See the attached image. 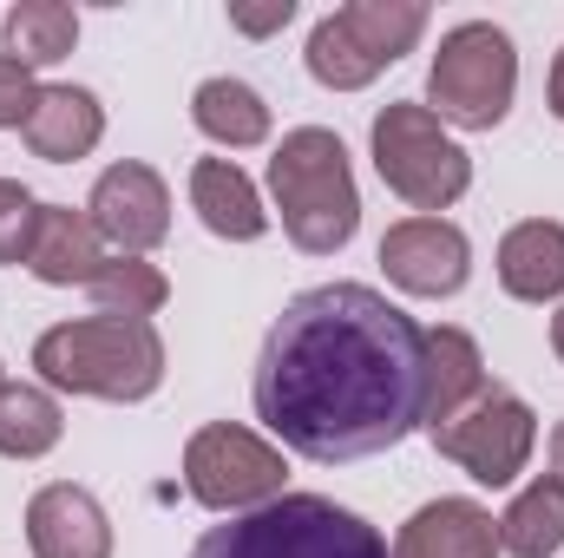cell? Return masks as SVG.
<instances>
[{
    "mask_svg": "<svg viewBox=\"0 0 564 558\" xmlns=\"http://www.w3.org/2000/svg\"><path fill=\"white\" fill-rule=\"evenodd\" d=\"M426 329L368 282L302 289L257 355V420L289 453L348 466L421 427Z\"/></svg>",
    "mask_w": 564,
    "mask_h": 558,
    "instance_id": "6da1fadb",
    "label": "cell"
},
{
    "mask_svg": "<svg viewBox=\"0 0 564 558\" xmlns=\"http://www.w3.org/2000/svg\"><path fill=\"white\" fill-rule=\"evenodd\" d=\"M230 20L243 26V33H276L295 20V0H270V7H230Z\"/></svg>",
    "mask_w": 564,
    "mask_h": 558,
    "instance_id": "4316f807",
    "label": "cell"
},
{
    "mask_svg": "<svg viewBox=\"0 0 564 558\" xmlns=\"http://www.w3.org/2000/svg\"><path fill=\"white\" fill-rule=\"evenodd\" d=\"M308 73H315V86H328V93H361V86H375L381 79V66L348 40V26L328 13V20H315V33H308Z\"/></svg>",
    "mask_w": 564,
    "mask_h": 558,
    "instance_id": "cb8c5ba5",
    "label": "cell"
},
{
    "mask_svg": "<svg viewBox=\"0 0 564 558\" xmlns=\"http://www.w3.org/2000/svg\"><path fill=\"white\" fill-rule=\"evenodd\" d=\"M381 270H388L394 289L440 302V296H459L466 289V277H473V244L446 217H401L381 237Z\"/></svg>",
    "mask_w": 564,
    "mask_h": 558,
    "instance_id": "9c48e42d",
    "label": "cell"
},
{
    "mask_svg": "<svg viewBox=\"0 0 564 558\" xmlns=\"http://www.w3.org/2000/svg\"><path fill=\"white\" fill-rule=\"evenodd\" d=\"M282 480H289V460L282 447H270L263 433L250 427H230V420H210L184 440V493L204 506V513H257L282 500Z\"/></svg>",
    "mask_w": 564,
    "mask_h": 558,
    "instance_id": "52a82bcc",
    "label": "cell"
},
{
    "mask_svg": "<svg viewBox=\"0 0 564 558\" xmlns=\"http://www.w3.org/2000/svg\"><path fill=\"white\" fill-rule=\"evenodd\" d=\"M191 558H394V552L361 513H348L322 493H282V500L230 519V526H210L191 546Z\"/></svg>",
    "mask_w": 564,
    "mask_h": 558,
    "instance_id": "277c9868",
    "label": "cell"
},
{
    "mask_svg": "<svg viewBox=\"0 0 564 558\" xmlns=\"http://www.w3.org/2000/svg\"><path fill=\"white\" fill-rule=\"evenodd\" d=\"M486 355L466 329H426V395H421V427H446L459 408H473L486 395Z\"/></svg>",
    "mask_w": 564,
    "mask_h": 558,
    "instance_id": "5bb4252c",
    "label": "cell"
},
{
    "mask_svg": "<svg viewBox=\"0 0 564 558\" xmlns=\"http://www.w3.org/2000/svg\"><path fill=\"white\" fill-rule=\"evenodd\" d=\"M564 546V480H532L512 506H506V519H499V552L512 558H552Z\"/></svg>",
    "mask_w": 564,
    "mask_h": 558,
    "instance_id": "ffe728a7",
    "label": "cell"
},
{
    "mask_svg": "<svg viewBox=\"0 0 564 558\" xmlns=\"http://www.w3.org/2000/svg\"><path fill=\"white\" fill-rule=\"evenodd\" d=\"M499 289L512 302H558L564 296V224L525 217L499 237Z\"/></svg>",
    "mask_w": 564,
    "mask_h": 558,
    "instance_id": "e0dca14e",
    "label": "cell"
},
{
    "mask_svg": "<svg viewBox=\"0 0 564 558\" xmlns=\"http://www.w3.org/2000/svg\"><path fill=\"white\" fill-rule=\"evenodd\" d=\"M394 558H499V519L479 500H426L394 533Z\"/></svg>",
    "mask_w": 564,
    "mask_h": 558,
    "instance_id": "7c38bea8",
    "label": "cell"
},
{
    "mask_svg": "<svg viewBox=\"0 0 564 558\" xmlns=\"http://www.w3.org/2000/svg\"><path fill=\"white\" fill-rule=\"evenodd\" d=\"M33 224H40V197L20 178H0V270L26 264L33 250Z\"/></svg>",
    "mask_w": 564,
    "mask_h": 558,
    "instance_id": "d4e9b609",
    "label": "cell"
},
{
    "mask_svg": "<svg viewBox=\"0 0 564 558\" xmlns=\"http://www.w3.org/2000/svg\"><path fill=\"white\" fill-rule=\"evenodd\" d=\"M270 197H276L282 230L302 257H335L361 230V191L348 171V144L328 126L282 132L276 158H270Z\"/></svg>",
    "mask_w": 564,
    "mask_h": 558,
    "instance_id": "3957f363",
    "label": "cell"
},
{
    "mask_svg": "<svg viewBox=\"0 0 564 558\" xmlns=\"http://www.w3.org/2000/svg\"><path fill=\"white\" fill-rule=\"evenodd\" d=\"M191 119H197V132L210 144H230V151H250V144L270 139V106H263V93L257 86H243V79H204L197 93H191Z\"/></svg>",
    "mask_w": 564,
    "mask_h": 558,
    "instance_id": "ac0fdd59",
    "label": "cell"
},
{
    "mask_svg": "<svg viewBox=\"0 0 564 558\" xmlns=\"http://www.w3.org/2000/svg\"><path fill=\"white\" fill-rule=\"evenodd\" d=\"M0 382H7V368H0Z\"/></svg>",
    "mask_w": 564,
    "mask_h": 558,
    "instance_id": "4dcf8cb0",
    "label": "cell"
},
{
    "mask_svg": "<svg viewBox=\"0 0 564 558\" xmlns=\"http://www.w3.org/2000/svg\"><path fill=\"white\" fill-rule=\"evenodd\" d=\"M99 139H106V106H99V93H86V86H40V106H33V119H26L33 158H46V164H79V158H93Z\"/></svg>",
    "mask_w": 564,
    "mask_h": 558,
    "instance_id": "9a60e30c",
    "label": "cell"
},
{
    "mask_svg": "<svg viewBox=\"0 0 564 558\" xmlns=\"http://www.w3.org/2000/svg\"><path fill=\"white\" fill-rule=\"evenodd\" d=\"M191 211L204 217L210 237L224 244H257L270 230V211L257 197V184L230 164V158H197L191 164Z\"/></svg>",
    "mask_w": 564,
    "mask_h": 558,
    "instance_id": "2e32d148",
    "label": "cell"
},
{
    "mask_svg": "<svg viewBox=\"0 0 564 558\" xmlns=\"http://www.w3.org/2000/svg\"><path fill=\"white\" fill-rule=\"evenodd\" d=\"M512 93H519V53H512V33L506 26L459 20L453 33H440L433 73H426V99H433L426 112L440 126L492 132L512 112Z\"/></svg>",
    "mask_w": 564,
    "mask_h": 558,
    "instance_id": "5b68a950",
    "label": "cell"
},
{
    "mask_svg": "<svg viewBox=\"0 0 564 558\" xmlns=\"http://www.w3.org/2000/svg\"><path fill=\"white\" fill-rule=\"evenodd\" d=\"M86 217H93L99 244H112L119 257H144V250H158L171 237V191H164V178L151 164L126 158L93 184Z\"/></svg>",
    "mask_w": 564,
    "mask_h": 558,
    "instance_id": "30bf717a",
    "label": "cell"
},
{
    "mask_svg": "<svg viewBox=\"0 0 564 558\" xmlns=\"http://www.w3.org/2000/svg\"><path fill=\"white\" fill-rule=\"evenodd\" d=\"M375 171H381V184H388L401 204H414V211H446V204H459L466 184H473V158H466L459 139H453L426 106H414V99L375 112Z\"/></svg>",
    "mask_w": 564,
    "mask_h": 558,
    "instance_id": "8992f818",
    "label": "cell"
},
{
    "mask_svg": "<svg viewBox=\"0 0 564 558\" xmlns=\"http://www.w3.org/2000/svg\"><path fill=\"white\" fill-rule=\"evenodd\" d=\"M341 26H348V40L388 73L401 53H414L426 33V7L421 0H348L341 13H335Z\"/></svg>",
    "mask_w": 564,
    "mask_h": 558,
    "instance_id": "d6986e66",
    "label": "cell"
},
{
    "mask_svg": "<svg viewBox=\"0 0 564 558\" xmlns=\"http://www.w3.org/2000/svg\"><path fill=\"white\" fill-rule=\"evenodd\" d=\"M66 433V415L46 388L33 382H0V453L7 460H40Z\"/></svg>",
    "mask_w": 564,
    "mask_h": 558,
    "instance_id": "44dd1931",
    "label": "cell"
},
{
    "mask_svg": "<svg viewBox=\"0 0 564 558\" xmlns=\"http://www.w3.org/2000/svg\"><path fill=\"white\" fill-rule=\"evenodd\" d=\"M26 270L46 282V289L93 282L99 270H106V244H99L93 217H86V211H73V204H40V224H33Z\"/></svg>",
    "mask_w": 564,
    "mask_h": 558,
    "instance_id": "4fadbf2b",
    "label": "cell"
},
{
    "mask_svg": "<svg viewBox=\"0 0 564 558\" xmlns=\"http://www.w3.org/2000/svg\"><path fill=\"white\" fill-rule=\"evenodd\" d=\"M26 546L33 558H112V519L86 486L53 480L26 500Z\"/></svg>",
    "mask_w": 564,
    "mask_h": 558,
    "instance_id": "8fae6325",
    "label": "cell"
},
{
    "mask_svg": "<svg viewBox=\"0 0 564 558\" xmlns=\"http://www.w3.org/2000/svg\"><path fill=\"white\" fill-rule=\"evenodd\" d=\"M545 99H552V112L564 119V46H558V60H552V79H545Z\"/></svg>",
    "mask_w": 564,
    "mask_h": 558,
    "instance_id": "83f0119b",
    "label": "cell"
},
{
    "mask_svg": "<svg viewBox=\"0 0 564 558\" xmlns=\"http://www.w3.org/2000/svg\"><path fill=\"white\" fill-rule=\"evenodd\" d=\"M93 289V302H99V315H132V322H151L164 302H171V282L158 264H144V257H106V270L86 282Z\"/></svg>",
    "mask_w": 564,
    "mask_h": 558,
    "instance_id": "603a6c76",
    "label": "cell"
},
{
    "mask_svg": "<svg viewBox=\"0 0 564 558\" xmlns=\"http://www.w3.org/2000/svg\"><path fill=\"white\" fill-rule=\"evenodd\" d=\"M79 40V13L66 0H20L7 7V60L20 66H59Z\"/></svg>",
    "mask_w": 564,
    "mask_h": 558,
    "instance_id": "7402d4cb",
    "label": "cell"
},
{
    "mask_svg": "<svg viewBox=\"0 0 564 558\" xmlns=\"http://www.w3.org/2000/svg\"><path fill=\"white\" fill-rule=\"evenodd\" d=\"M552 480H564V420L552 427Z\"/></svg>",
    "mask_w": 564,
    "mask_h": 558,
    "instance_id": "f1b7e54d",
    "label": "cell"
},
{
    "mask_svg": "<svg viewBox=\"0 0 564 558\" xmlns=\"http://www.w3.org/2000/svg\"><path fill=\"white\" fill-rule=\"evenodd\" d=\"M433 447H440L466 480H479V486H512V480L525 473L532 447H539V415H532L512 388L492 382L473 408H459L446 427H433Z\"/></svg>",
    "mask_w": 564,
    "mask_h": 558,
    "instance_id": "ba28073f",
    "label": "cell"
},
{
    "mask_svg": "<svg viewBox=\"0 0 564 558\" xmlns=\"http://www.w3.org/2000/svg\"><path fill=\"white\" fill-rule=\"evenodd\" d=\"M33 368L59 395H93L132 408L164 382V335L132 315H79L33 342Z\"/></svg>",
    "mask_w": 564,
    "mask_h": 558,
    "instance_id": "7a4b0ae2",
    "label": "cell"
},
{
    "mask_svg": "<svg viewBox=\"0 0 564 558\" xmlns=\"http://www.w3.org/2000/svg\"><path fill=\"white\" fill-rule=\"evenodd\" d=\"M552 348H558V362H564V302H558V315H552Z\"/></svg>",
    "mask_w": 564,
    "mask_h": 558,
    "instance_id": "f546056e",
    "label": "cell"
},
{
    "mask_svg": "<svg viewBox=\"0 0 564 558\" xmlns=\"http://www.w3.org/2000/svg\"><path fill=\"white\" fill-rule=\"evenodd\" d=\"M33 106H40L33 66H20V60H7V53H0V132H26Z\"/></svg>",
    "mask_w": 564,
    "mask_h": 558,
    "instance_id": "484cf974",
    "label": "cell"
}]
</instances>
